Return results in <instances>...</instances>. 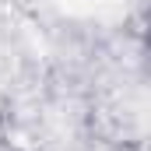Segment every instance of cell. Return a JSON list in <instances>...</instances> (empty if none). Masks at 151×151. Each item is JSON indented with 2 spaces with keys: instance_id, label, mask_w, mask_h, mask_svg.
Segmentation results:
<instances>
[{
  "instance_id": "cell-1",
  "label": "cell",
  "mask_w": 151,
  "mask_h": 151,
  "mask_svg": "<svg viewBox=\"0 0 151 151\" xmlns=\"http://www.w3.org/2000/svg\"><path fill=\"white\" fill-rule=\"evenodd\" d=\"M148 42H151V35H148Z\"/></svg>"
}]
</instances>
